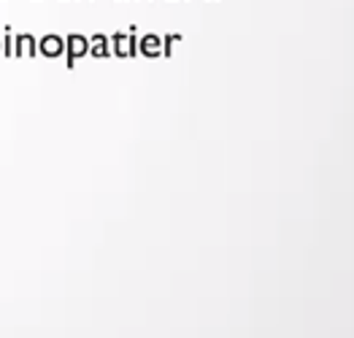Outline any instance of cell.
I'll return each instance as SVG.
<instances>
[{
  "label": "cell",
  "instance_id": "obj_4",
  "mask_svg": "<svg viewBox=\"0 0 354 338\" xmlns=\"http://www.w3.org/2000/svg\"><path fill=\"white\" fill-rule=\"evenodd\" d=\"M89 55L97 57V60L111 57V41H109V35H103V32L89 35Z\"/></svg>",
  "mask_w": 354,
  "mask_h": 338
},
{
  "label": "cell",
  "instance_id": "obj_7",
  "mask_svg": "<svg viewBox=\"0 0 354 338\" xmlns=\"http://www.w3.org/2000/svg\"><path fill=\"white\" fill-rule=\"evenodd\" d=\"M181 38H184L181 32H171V35H165V38H162V49H160V55H162V57H171V55H174V44L181 41Z\"/></svg>",
  "mask_w": 354,
  "mask_h": 338
},
{
  "label": "cell",
  "instance_id": "obj_3",
  "mask_svg": "<svg viewBox=\"0 0 354 338\" xmlns=\"http://www.w3.org/2000/svg\"><path fill=\"white\" fill-rule=\"evenodd\" d=\"M22 55H28V57H38V41H35V35H30V32H19V35H17L14 57H22Z\"/></svg>",
  "mask_w": 354,
  "mask_h": 338
},
{
  "label": "cell",
  "instance_id": "obj_9",
  "mask_svg": "<svg viewBox=\"0 0 354 338\" xmlns=\"http://www.w3.org/2000/svg\"><path fill=\"white\" fill-rule=\"evenodd\" d=\"M6 57H14V38H11V28H6V35H3V52Z\"/></svg>",
  "mask_w": 354,
  "mask_h": 338
},
{
  "label": "cell",
  "instance_id": "obj_10",
  "mask_svg": "<svg viewBox=\"0 0 354 338\" xmlns=\"http://www.w3.org/2000/svg\"><path fill=\"white\" fill-rule=\"evenodd\" d=\"M0 52H3V38H0Z\"/></svg>",
  "mask_w": 354,
  "mask_h": 338
},
{
  "label": "cell",
  "instance_id": "obj_8",
  "mask_svg": "<svg viewBox=\"0 0 354 338\" xmlns=\"http://www.w3.org/2000/svg\"><path fill=\"white\" fill-rule=\"evenodd\" d=\"M127 57H136L138 55V38H136V25H130V35H127Z\"/></svg>",
  "mask_w": 354,
  "mask_h": 338
},
{
  "label": "cell",
  "instance_id": "obj_1",
  "mask_svg": "<svg viewBox=\"0 0 354 338\" xmlns=\"http://www.w3.org/2000/svg\"><path fill=\"white\" fill-rule=\"evenodd\" d=\"M89 55V38L87 35H79V32H71L65 38V65L73 68L79 57Z\"/></svg>",
  "mask_w": 354,
  "mask_h": 338
},
{
  "label": "cell",
  "instance_id": "obj_6",
  "mask_svg": "<svg viewBox=\"0 0 354 338\" xmlns=\"http://www.w3.org/2000/svg\"><path fill=\"white\" fill-rule=\"evenodd\" d=\"M124 38H127L124 32H114V35L109 38V41H111V55H114V57H127V52H124Z\"/></svg>",
  "mask_w": 354,
  "mask_h": 338
},
{
  "label": "cell",
  "instance_id": "obj_5",
  "mask_svg": "<svg viewBox=\"0 0 354 338\" xmlns=\"http://www.w3.org/2000/svg\"><path fill=\"white\" fill-rule=\"evenodd\" d=\"M138 52L147 57H160V38L157 35H144L138 41Z\"/></svg>",
  "mask_w": 354,
  "mask_h": 338
},
{
  "label": "cell",
  "instance_id": "obj_2",
  "mask_svg": "<svg viewBox=\"0 0 354 338\" xmlns=\"http://www.w3.org/2000/svg\"><path fill=\"white\" fill-rule=\"evenodd\" d=\"M38 52L44 57H59V55H65V38H59V35H44L38 41Z\"/></svg>",
  "mask_w": 354,
  "mask_h": 338
}]
</instances>
